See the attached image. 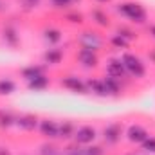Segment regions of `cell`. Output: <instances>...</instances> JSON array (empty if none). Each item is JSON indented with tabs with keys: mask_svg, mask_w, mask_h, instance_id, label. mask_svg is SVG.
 <instances>
[{
	"mask_svg": "<svg viewBox=\"0 0 155 155\" xmlns=\"http://www.w3.org/2000/svg\"><path fill=\"white\" fill-rule=\"evenodd\" d=\"M117 13H121L124 18H128L134 24H144L146 18H148L146 9L141 4H135V2H123V4H119L117 5Z\"/></svg>",
	"mask_w": 155,
	"mask_h": 155,
	"instance_id": "obj_1",
	"label": "cell"
},
{
	"mask_svg": "<svg viewBox=\"0 0 155 155\" xmlns=\"http://www.w3.org/2000/svg\"><path fill=\"white\" fill-rule=\"evenodd\" d=\"M121 63L124 65L126 74H130L132 78H137L139 79V78H144V74H146V67H144L143 60L139 56L132 54V52H124L121 56Z\"/></svg>",
	"mask_w": 155,
	"mask_h": 155,
	"instance_id": "obj_2",
	"label": "cell"
},
{
	"mask_svg": "<svg viewBox=\"0 0 155 155\" xmlns=\"http://www.w3.org/2000/svg\"><path fill=\"white\" fill-rule=\"evenodd\" d=\"M78 43L81 45V49H88V51H99L103 47V38L99 33L96 31H83L78 36Z\"/></svg>",
	"mask_w": 155,
	"mask_h": 155,
	"instance_id": "obj_3",
	"label": "cell"
},
{
	"mask_svg": "<svg viewBox=\"0 0 155 155\" xmlns=\"http://www.w3.org/2000/svg\"><path fill=\"white\" fill-rule=\"evenodd\" d=\"M96 137H97V132H96V128L90 126V124H83V126L76 128V134H74L76 144H90Z\"/></svg>",
	"mask_w": 155,
	"mask_h": 155,
	"instance_id": "obj_4",
	"label": "cell"
},
{
	"mask_svg": "<svg viewBox=\"0 0 155 155\" xmlns=\"http://www.w3.org/2000/svg\"><path fill=\"white\" fill-rule=\"evenodd\" d=\"M61 87H65L67 90H71L74 94H88L87 81L79 79L78 76H65L61 79Z\"/></svg>",
	"mask_w": 155,
	"mask_h": 155,
	"instance_id": "obj_5",
	"label": "cell"
},
{
	"mask_svg": "<svg viewBox=\"0 0 155 155\" xmlns=\"http://www.w3.org/2000/svg\"><path fill=\"white\" fill-rule=\"evenodd\" d=\"M126 137H128V141H130V143L141 144L143 141H146V139L150 137V134H148V130H146V128H143L141 124H130V126H128V130H126Z\"/></svg>",
	"mask_w": 155,
	"mask_h": 155,
	"instance_id": "obj_6",
	"label": "cell"
},
{
	"mask_svg": "<svg viewBox=\"0 0 155 155\" xmlns=\"http://www.w3.org/2000/svg\"><path fill=\"white\" fill-rule=\"evenodd\" d=\"M121 134H123V126L119 123H110L103 130V139L108 144H116V143H119V139H121Z\"/></svg>",
	"mask_w": 155,
	"mask_h": 155,
	"instance_id": "obj_7",
	"label": "cell"
},
{
	"mask_svg": "<svg viewBox=\"0 0 155 155\" xmlns=\"http://www.w3.org/2000/svg\"><path fill=\"white\" fill-rule=\"evenodd\" d=\"M78 61L81 63V67L85 69H94L97 65V54L94 51H88V49H79L78 52Z\"/></svg>",
	"mask_w": 155,
	"mask_h": 155,
	"instance_id": "obj_8",
	"label": "cell"
},
{
	"mask_svg": "<svg viewBox=\"0 0 155 155\" xmlns=\"http://www.w3.org/2000/svg\"><path fill=\"white\" fill-rule=\"evenodd\" d=\"M38 128H40V134H41L43 137H47V139H56V137H58V123L52 121V119H43V121H40Z\"/></svg>",
	"mask_w": 155,
	"mask_h": 155,
	"instance_id": "obj_9",
	"label": "cell"
},
{
	"mask_svg": "<svg viewBox=\"0 0 155 155\" xmlns=\"http://www.w3.org/2000/svg\"><path fill=\"white\" fill-rule=\"evenodd\" d=\"M16 126H20L22 130H25V132H31V130H35L36 126H38V117L33 116V114H25V116H20L16 117V123H15Z\"/></svg>",
	"mask_w": 155,
	"mask_h": 155,
	"instance_id": "obj_10",
	"label": "cell"
},
{
	"mask_svg": "<svg viewBox=\"0 0 155 155\" xmlns=\"http://www.w3.org/2000/svg\"><path fill=\"white\" fill-rule=\"evenodd\" d=\"M2 36H4V41H5L9 47H18L20 36H18V31H16L13 25H5V27L2 29Z\"/></svg>",
	"mask_w": 155,
	"mask_h": 155,
	"instance_id": "obj_11",
	"label": "cell"
},
{
	"mask_svg": "<svg viewBox=\"0 0 155 155\" xmlns=\"http://www.w3.org/2000/svg\"><path fill=\"white\" fill-rule=\"evenodd\" d=\"M107 74L112 78H117V79H121V78L126 76V71H124V65L121 63V60H110L108 61V65H107Z\"/></svg>",
	"mask_w": 155,
	"mask_h": 155,
	"instance_id": "obj_12",
	"label": "cell"
},
{
	"mask_svg": "<svg viewBox=\"0 0 155 155\" xmlns=\"http://www.w3.org/2000/svg\"><path fill=\"white\" fill-rule=\"evenodd\" d=\"M87 87H88V92H92L94 96H99V97H107L108 96L103 79H88L87 81Z\"/></svg>",
	"mask_w": 155,
	"mask_h": 155,
	"instance_id": "obj_13",
	"label": "cell"
},
{
	"mask_svg": "<svg viewBox=\"0 0 155 155\" xmlns=\"http://www.w3.org/2000/svg\"><path fill=\"white\" fill-rule=\"evenodd\" d=\"M74 134H76V126L71 121H63L58 124V137L60 139H71V137H74Z\"/></svg>",
	"mask_w": 155,
	"mask_h": 155,
	"instance_id": "obj_14",
	"label": "cell"
},
{
	"mask_svg": "<svg viewBox=\"0 0 155 155\" xmlns=\"http://www.w3.org/2000/svg\"><path fill=\"white\" fill-rule=\"evenodd\" d=\"M63 58V52L60 49H47L45 54H43V61L49 63V65H58Z\"/></svg>",
	"mask_w": 155,
	"mask_h": 155,
	"instance_id": "obj_15",
	"label": "cell"
},
{
	"mask_svg": "<svg viewBox=\"0 0 155 155\" xmlns=\"http://www.w3.org/2000/svg\"><path fill=\"white\" fill-rule=\"evenodd\" d=\"M27 87H29V90H35V92H40V90H45L47 87H49V78L45 76H38L35 78V79H31V81H27Z\"/></svg>",
	"mask_w": 155,
	"mask_h": 155,
	"instance_id": "obj_16",
	"label": "cell"
},
{
	"mask_svg": "<svg viewBox=\"0 0 155 155\" xmlns=\"http://www.w3.org/2000/svg\"><path fill=\"white\" fill-rule=\"evenodd\" d=\"M43 74H45V69L40 67V65H29V67L22 69V76L25 78L27 81H31V79H35L38 76H43Z\"/></svg>",
	"mask_w": 155,
	"mask_h": 155,
	"instance_id": "obj_17",
	"label": "cell"
},
{
	"mask_svg": "<svg viewBox=\"0 0 155 155\" xmlns=\"http://www.w3.org/2000/svg\"><path fill=\"white\" fill-rule=\"evenodd\" d=\"M103 81H105V87H107V94L108 96H117L121 92V83H119L117 78L108 76V78H105Z\"/></svg>",
	"mask_w": 155,
	"mask_h": 155,
	"instance_id": "obj_18",
	"label": "cell"
},
{
	"mask_svg": "<svg viewBox=\"0 0 155 155\" xmlns=\"http://www.w3.org/2000/svg\"><path fill=\"white\" fill-rule=\"evenodd\" d=\"M43 40L47 41V43H58L60 40H61V31L60 29H54V27H47V29H43Z\"/></svg>",
	"mask_w": 155,
	"mask_h": 155,
	"instance_id": "obj_19",
	"label": "cell"
},
{
	"mask_svg": "<svg viewBox=\"0 0 155 155\" xmlns=\"http://www.w3.org/2000/svg\"><path fill=\"white\" fill-rule=\"evenodd\" d=\"M15 90H16V85H15L13 79H9V78H2L0 79V96H9Z\"/></svg>",
	"mask_w": 155,
	"mask_h": 155,
	"instance_id": "obj_20",
	"label": "cell"
},
{
	"mask_svg": "<svg viewBox=\"0 0 155 155\" xmlns=\"http://www.w3.org/2000/svg\"><path fill=\"white\" fill-rule=\"evenodd\" d=\"M15 123H16V117L13 116L11 112H7V110H0V128H2V130L13 126Z\"/></svg>",
	"mask_w": 155,
	"mask_h": 155,
	"instance_id": "obj_21",
	"label": "cell"
},
{
	"mask_svg": "<svg viewBox=\"0 0 155 155\" xmlns=\"http://www.w3.org/2000/svg\"><path fill=\"white\" fill-rule=\"evenodd\" d=\"M92 20H94L97 25H101V27H108V25H110V20H108L107 13L99 11V9H94V11H92Z\"/></svg>",
	"mask_w": 155,
	"mask_h": 155,
	"instance_id": "obj_22",
	"label": "cell"
},
{
	"mask_svg": "<svg viewBox=\"0 0 155 155\" xmlns=\"http://www.w3.org/2000/svg\"><path fill=\"white\" fill-rule=\"evenodd\" d=\"M116 35H119V36H123L124 40H128V41H132V40L137 38V35L132 31V29H126V27H117Z\"/></svg>",
	"mask_w": 155,
	"mask_h": 155,
	"instance_id": "obj_23",
	"label": "cell"
},
{
	"mask_svg": "<svg viewBox=\"0 0 155 155\" xmlns=\"http://www.w3.org/2000/svg\"><path fill=\"white\" fill-rule=\"evenodd\" d=\"M110 43L116 47V49H128V40H124L123 36H119V35H114L112 36V40H110Z\"/></svg>",
	"mask_w": 155,
	"mask_h": 155,
	"instance_id": "obj_24",
	"label": "cell"
},
{
	"mask_svg": "<svg viewBox=\"0 0 155 155\" xmlns=\"http://www.w3.org/2000/svg\"><path fill=\"white\" fill-rule=\"evenodd\" d=\"M141 146L146 153H155V137H148L146 141L141 143Z\"/></svg>",
	"mask_w": 155,
	"mask_h": 155,
	"instance_id": "obj_25",
	"label": "cell"
},
{
	"mask_svg": "<svg viewBox=\"0 0 155 155\" xmlns=\"http://www.w3.org/2000/svg\"><path fill=\"white\" fill-rule=\"evenodd\" d=\"M72 2L74 0H51L52 7H56V9H67V7L72 5Z\"/></svg>",
	"mask_w": 155,
	"mask_h": 155,
	"instance_id": "obj_26",
	"label": "cell"
},
{
	"mask_svg": "<svg viewBox=\"0 0 155 155\" xmlns=\"http://www.w3.org/2000/svg\"><path fill=\"white\" fill-rule=\"evenodd\" d=\"M85 155H105V150L101 146H87Z\"/></svg>",
	"mask_w": 155,
	"mask_h": 155,
	"instance_id": "obj_27",
	"label": "cell"
},
{
	"mask_svg": "<svg viewBox=\"0 0 155 155\" xmlns=\"http://www.w3.org/2000/svg\"><path fill=\"white\" fill-rule=\"evenodd\" d=\"M67 20H69L71 24H81V22H83V15H81V13H69V15H67Z\"/></svg>",
	"mask_w": 155,
	"mask_h": 155,
	"instance_id": "obj_28",
	"label": "cell"
},
{
	"mask_svg": "<svg viewBox=\"0 0 155 155\" xmlns=\"http://www.w3.org/2000/svg\"><path fill=\"white\" fill-rule=\"evenodd\" d=\"M20 2H22V5H24L25 9H35V7L40 5L41 0H20Z\"/></svg>",
	"mask_w": 155,
	"mask_h": 155,
	"instance_id": "obj_29",
	"label": "cell"
},
{
	"mask_svg": "<svg viewBox=\"0 0 155 155\" xmlns=\"http://www.w3.org/2000/svg\"><path fill=\"white\" fill-rule=\"evenodd\" d=\"M41 155H60V152L54 148V146H41Z\"/></svg>",
	"mask_w": 155,
	"mask_h": 155,
	"instance_id": "obj_30",
	"label": "cell"
},
{
	"mask_svg": "<svg viewBox=\"0 0 155 155\" xmlns=\"http://www.w3.org/2000/svg\"><path fill=\"white\" fill-rule=\"evenodd\" d=\"M0 155H11V152H9L7 148H4V146H0Z\"/></svg>",
	"mask_w": 155,
	"mask_h": 155,
	"instance_id": "obj_31",
	"label": "cell"
},
{
	"mask_svg": "<svg viewBox=\"0 0 155 155\" xmlns=\"http://www.w3.org/2000/svg\"><path fill=\"white\" fill-rule=\"evenodd\" d=\"M5 9H7V4H5L4 0H0V13H4Z\"/></svg>",
	"mask_w": 155,
	"mask_h": 155,
	"instance_id": "obj_32",
	"label": "cell"
},
{
	"mask_svg": "<svg viewBox=\"0 0 155 155\" xmlns=\"http://www.w3.org/2000/svg\"><path fill=\"white\" fill-rule=\"evenodd\" d=\"M150 33L153 35V38H155V25H152V27H150Z\"/></svg>",
	"mask_w": 155,
	"mask_h": 155,
	"instance_id": "obj_33",
	"label": "cell"
},
{
	"mask_svg": "<svg viewBox=\"0 0 155 155\" xmlns=\"http://www.w3.org/2000/svg\"><path fill=\"white\" fill-rule=\"evenodd\" d=\"M97 2H110V0H97Z\"/></svg>",
	"mask_w": 155,
	"mask_h": 155,
	"instance_id": "obj_34",
	"label": "cell"
},
{
	"mask_svg": "<svg viewBox=\"0 0 155 155\" xmlns=\"http://www.w3.org/2000/svg\"><path fill=\"white\" fill-rule=\"evenodd\" d=\"M74 2H76V0H74Z\"/></svg>",
	"mask_w": 155,
	"mask_h": 155,
	"instance_id": "obj_35",
	"label": "cell"
}]
</instances>
